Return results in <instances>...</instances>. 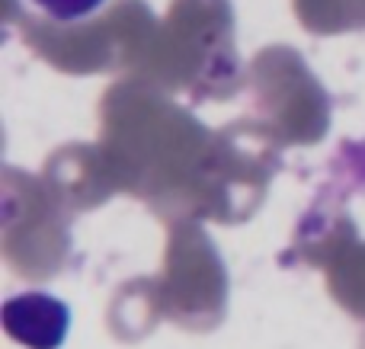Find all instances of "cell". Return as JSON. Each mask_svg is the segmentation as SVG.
Here are the masks:
<instances>
[{
    "mask_svg": "<svg viewBox=\"0 0 365 349\" xmlns=\"http://www.w3.org/2000/svg\"><path fill=\"white\" fill-rule=\"evenodd\" d=\"M4 330L26 349H61L71 330V308L45 292H26L4 301Z\"/></svg>",
    "mask_w": 365,
    "mask_h": 349,
    "instance_id": "cell-1",
    "label": "cell"
},
{
    "mask_svg": "<svg viewBox=\"0 0 365 349\" xmlns=\"http://www.w3.org/2000/svg\"><path fill=\"white\" fill-rule=\"evenodd\" d=\"M36 6H42L48 16L61 19V23H74V19H83L90 13H96L106 0H32Z\"/></svg>",
    "mask_w": 365,
    "mask_h": 349,
    "instance_id": "cell-2",
    "label": "cell"
}]
</instances>
